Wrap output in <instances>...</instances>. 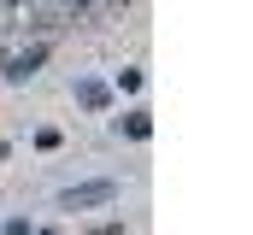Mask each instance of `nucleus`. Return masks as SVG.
<instances>
[{
    "mask_svg": "<svg viewBox=\"0 0 253 235\" xmlns=\"http://www.w3.org/2000/svg\"><path fill=\"white\" fill-rule=\"evenodd\" d=\"M112 194H118L112 182H83V188H65L59 206H65V212H88V206H106Z\"/></svg>",
    "mask_w": 253,
    "mask_h": 235,
    "instance_id": "1",
    "label": "nucleus"
},
{
    "mask_svg": "<svg viewBox=\"0 0 253 235\" xmlns=\"http://www.w3.org/2000/svg\"><path fill=\"white\" fill-rule=\"evenodd\" d=\"M42 59H47V47H36V53H24V59H12V65H6V77H12V82H24V77H30V71H36V65H42Z\"/></svg>",
    "mask_w": 253,
    "mask_h": 235,
    "instance_id": "2",
    "label": "nucleus"
},
{
    "mask_svg": "<svg viewBox=\"0 0 253 235\" xmlns=\"http://www.w3.org/2000/svg\"><path fill=\"white\" fill-rule=\"evenodd\" d=\"M124 129L135 135V141H147V135H153V123H147V112H129V118H124Z\"/></svg>",
    "mask_w": 253,
    "mask_h": 235,
    "instance_id": "3",
    "label": "nucleus"
},
{
    "mask_svg": "<svg viewBox=\"0 0 253 235\" xmlns=\"http://www.w3.org/2000/svg\"><path fill=\"white\" fill-rule=\"evenodd\" d=\"M77 94H83V106H100V100H106V88H100V82H83Z\"/></svg>",
    "mask_w": 253,
    "mask_h": 235,
    "instance_id": "4",
    "label": "nucleus"
},
{
    "mask_svg": "<svg viewBox=\"0 0 253 235\" xmlns=\"http://www.w3.org/2000/svg\"><path fill=\"white\" fill-rule=\"evenodd\" d=\"M94 235H124V224H106V230H94Z\"/></svg>",
    "mask_w": 253,
    "mask_h": 235,
    "instance_id": "5",
    "label": "nucleus"
}]
</instances>
